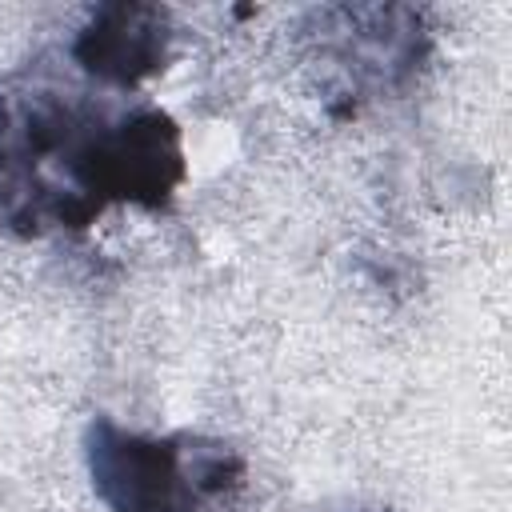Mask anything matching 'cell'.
<instances>
[{
  "label": "cell",
  "instance_id": "cell-1",
  "mask_svg": "<svg viewBox=\"0 0 512 512\" xmlns=\"http://www.w3.org/2000/svg\"><path fill=\"white\" fill-rule=\"evenodd\" d=\"M188 176L180 124L160 108H108L84 92H0V228H88L112 204L164 208Z\"/></svg>",
  "mask_w": 512,
  "mask_h": 512
},
{
  "label": "cell",
  "instance_id": "cell-2",
  "mask_svg": "<svg viewBox=\"0 0 512 512\" xmlns=\"http://www.w3.org/2000/svg\"><path fill=\"white\" fill-rule=\"evenodd\" d=\"M80 448L108 512H204L244 484V456L212 436H148L92 416Z\"/></svg>",
  "mask_w": 512,
  "mask_h": 512
},
{
  "label": "cell",
  "instance_id": "cell-4",
  "mask_svg": "<svg viewBox=\"0 0 512 512\" xmlns=\"http://www.w3.org/2000/svg\"><path fill=\"white\" fill-rule=\"evenodd\" d=\"M172 48V16L160 4H100L72 36L68 56L80 72L112 88H136L156 76Z\"/></svg>",
  "mask_w": 512,
  "mask_h": 512
},
{
  "label": "cell",
  "instance_id": "cell-3",
  "mask_svg": "<svg viewBox=\"0 0 512 512\" xmlns=\"http://www.w3.org/2000/svg\"><path fill=\"white\" fill-rule=\"evenodd\" d=\"M320 44L336 72V92L352 104L404 84L428 56V32L416 8H324Z\"/></svg>",
  "mask_w": 512,
  "mask_h": 512
}]
</instances>
